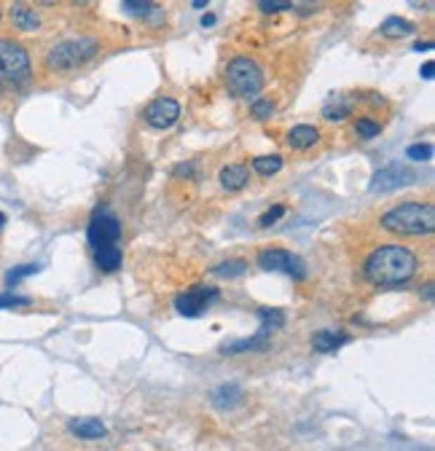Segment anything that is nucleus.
<instances>
[{
	"mask_svg": "<svg viewBox=\"0 0 435 451\" xmlns=\"http://www.w3.org/2000/svg\"><path fill=\"white\" fill-rule=\"evenodd\" d=\"M420 269L417 256L403 244H382L365 261V280L379 287H395L408 282Z\"/></svg>",
	"mask_w": 435,
	"mask_h": 451,
	"instance_id": "nucleus-1",
	"label": "nucleus"
},
{
	"mask_svg": "<svg viewBox=\"0 0 435 451\" xmlns=\"http://www.w3.org/2000/svg\"><path fill=\"white\" fill-rule=\"evenodd\" d=\"M382 228L401 237H427L435 231V207L430 202H403L382 215Z\"/></svg>",
	"mask_w": 435,
	"mask_h": 451,
	"instance_id": "nucleus-2",
	"label": "nucleus"
},
{
	"mask_svg": "<svg viewBox=\"0 0 435 451\" xmlns=\"http://www.w3.org/2000/svg\"><path fill=\"white\" fill-rule=\"evenodd\" d=\"M226 86L240 100H255L264 89V73L250 57H237L226 67Z\"/></svg>",
	"mask_w": 435,
	"mask_h": 451,
	"instance_id": "nucleus-3",
	"label": "nucleus"
},
{
	"mask_svg": "<svg viewBox=\"0 0 435 451\" xmlns=\"http://www.w3.org/2000/svg\"><path fill=\"white\" fill-rule=\"evenodd\" d=\"M97 54V44L91 38H70L57 44L46 54V67L48 70H75L86 65Z\"/></svg>",
	"mask_w": 435,
	"mask_h": 451,
	"instance_id": "nucleus-4",
	"label": "nucleus"
},
{
	"mask_svg": "<svg viewBox=\"0 0 435 451\" xmlns=\"http://www.w3.org/2000/svg\"><path fill=\"white\" fill-rule=\"evenodd\" d=\"M0 75L11 84H25L32 75V62L27 48L11 38H0Z\"/></svg>",
	"mask_w": 435,
	"mask_h": 451,
	"instance_id": "nucleus-5",
	"label": "nucleus"
},
{
	"mask_svg": "<svg viewBox=\"0 0 435 451\" xmlns=\"http://www.w3.org/2000/svg\"><path fill=\"white\" fill-rule=\"evenodd\" d=\"M121 237V221L113 215L110 210H97L91 215L89 228H86V240L89 244L97 247H105V244H116Z\"/></svg>",
	"mask_w": 435,
	"mask_h": 451,
	"instance_id": "nucleus-6",
	"label": "nucleus"
},
{
	"mask_svg": "<svg viewBox=\"0 0 435 451\" xmlns=\"http://www.w3.org/2000/svg\"><path fill=\"white\" fill-rule=\"evenodd\" d=\"M258 266L264 271H285L296 280H304L306 277V266L299 256H293L290 250H283V247H269V250H261L258 253Z\"/></svg>",
	"mask_w": 435,
	"mask_h": 451,
	"instance_id": "nucleus-7",
	"label": "nucleus"
},
{
	"mask_svg": "<svg viewBox=\"0 0 435 451\" xmlns=\"http://www.w3.org/2000/svg\"><path fill=\"white\" fill-rule=\"evenodd\" d=\"M212 301H218V290L207 285H199L181 293V296L175 299V309H178L183 317H199Z\"/></svg>",
	"mask_w": 435,
	"mask_h": 451,
	"instance_id": "nucleus-8",
	"label": "nucleus"
},
{
	"mask_svg": "<svg viewBox=\"0 0 435 451\" xmlns=\"http://www.w3.org/2000/svg\"><path fill=\"white\" fill-rule=\"evenodd\" d=\"M414 178H417V175H414L411 166L395 162V164L382 166L374 178H371V191H395V188H403L408 183H414Z\"/></svg>",
	"mask_w": 435,
	"mask_h": 451,
	"instance_id": "nucleus-9",
	"label": "nucleus"
},
{
	"mask_svg": "<svg viewBox=\"0 0 435 451\" xmlns=\"http://www.w3.org/2000/svg\"><path fill=\"white\" fill-rule=\"evenodd\" d=\"M181 119V105L172 97H159L145 107V121L153 129H169Z\"/></svg>",
	"mask_w": 435,
	"mask_h": 451,
	"instance_id": "nucleus-10",
	"label": "nucleus"
},
{
	"mask_svg": "<svg viewBox=\"0 0 435 451\" xmlns=\"http://www.w3.org/2000/svg\"><path fill=\"white\" fill-rule=\"evenodd\" d=\"M320 143V129L312 124H299L287 132V145L293 150H309Z\"/></svg>",
	"mask_w": 435,
	"mask_h": 451,
	"instance_id": "nucleus-11",
	"label": "nucleus"
},
{
	"mask_svg": "<svg viewBox=\"0 0 435 451\" xmlns=\"http://www.w3.org/2000/svg\"><path fill=\"white\" fill-rule=\"evenodd\" d=\"M271 336H266V333H253L250 339H237V341H226V344H221V352L223 355H240V352H255V349H266V344H269Z\"/></svg>",
	"mask_w": 435,
	"mask_h": 451,
	"instance_id": "nucleus-12",
	"label": "nucleus"
},
{
	"mask_svg": "<svg viewBox=\"0 0 435 451\" xmlns=\"http://www.w3.org/2000/svg\"><path fill=\"white\" fill-rule=\"evenodd\" d=\"M212 406L215 408H223V411H228V408L240 406L242 398H245V390H242L240 384H221L218 390H212Z\"/></svg>",
	"mask_w": 435,
	"mask_h": 451,
	"instance_id": "nucleus-13",
	"label": "nucleus"
},
{
	"mask_svg": "<svg viewBox=\"0 0 435 451\" xmlns=\"http://www.w3.org/2000/svg\"><path fill=\"white\" fill-rule=\"evenodd\" d=\"M67 427H70V433L78 436L81 440H100V438H105L108 433L105 424L100 419H91V417H86V419H73Z\"/></svg>",
	"mask_w": 435,
	"mask_h": 451,
	"instance_id": "nucleus-14",
	"label": "nucleus"
},
{
	"mask_svg": "<svg viewBox=\"0 0 435 451\" xmlns=\"http://www.w3.org/2000/svg\"><path fill=\"white\" fill-rule=\"evenodd\" d=\"M11 22H14L19 30L25 32H32L41 27V16H38V11L35 8H30V6H25V3H16V6H11Z\"/></svg>",
	"mask_w": 435,
	"mask_h": 451,
	"instance_id": "nucleus-15",
	"label": "nucleus"
},
{
	"mask_svg": "<svg viewBox=\"0 0 435 451\" xmlns=\"http://www.w3.org/2000/svg\"><path fill=\"white\" fill-rule=\"evenodd\" d=\"M250 181V169L245 164H228L221 169V185L226 191H240Z\"/></svg>",
	"mask_w": 435,
	"mask_h": 451,
	"instance_id": "nucleus-16",
	"label": "nucleus"
},
{
	"mask_svg": "<svg viewBox=\"0 0 435 451\" xmlns=\"http://www.w3.org/2000/svg\"><path fill=\"white\" fill-rule=\"evenodd\" d=\"M94 263L103 271H119L121 269V250L116 244H105L94 250Z\"/></svg>",
	"mask_w": 435,
	"mask_h": 451,
	"instance_id": "nucleus-17",
	"label": "nucleus"
},
{
	"mask_svg": "<svg viewBox=\"0 0 435 451\" xmlns=\"http://www.w3.org/2000/svg\"><path fill=\"white\" fill-rule=\"evenodd\" d=\"M349 341L346 333H333V331H320L312 336V346L317 352H336L339 346H344Z\"/></svg>",
	"mask_w": 435,
	"mask_h": 451,
	"instance_id": "nucleus-18",
	"label": "nucleus"
},
{
	"mask_svg": "<svg viewBox=\"0 0 435 451\" xmlns=\"http://www.w3.org/2000/svg\"><path fill=\"white\" fill-rule=\"evenodd\" d=\"M417 30L408 19H401V16H387L384 22H382V27L379 32L384 35V38H405V35H411V32Z\"/></svg>",
	"mask_w": 435,
	"mask_h": 451,
	"instance_id": "nucleus-19",
	"label": "nucleus"
},
{
	"mask_svg": "<svg viewBox=\"0 0 435 451\" xmlns=\"http://www.w3.org/2000/svg\"><path fill=\"white\" fill-rule=\"evenodd\" d=\"M352 113V103L346 97H330L323 105V119L325 121H344Z\"/></svg>",
	"mask_w": 435,
	"mask_h": 451,
	"instance_id": "nucleus-20",
	"label": "nucleus"
},
{
	"mask_svg": "<svg viewBox=\"0 0 435 451\" xmlns=\"http://www.w3.org/2000/svg\"><path fill=\"white\" fill-rule=\"evenodd\" d=\"M283 156H258L253 159V169L258 175H264V178H271V175H277L280 169H283Z\"/></svg>",
	"mask_w": 435,
	"mask_h": 451,
	"instance_id": "nucleus-21",
	"label": "nucleus"
},
{
	"mask_svg": "<svg viewBox=\"0 0 435 451\" xmlns=\"http://www.w3.org/2000/svg\"><path fill=\"white\" fill-rule=\"evenodd\" d=\"M258 317H261V328H266L269 333L280 331L283 325H285V315H283V309H258Z\"/></svg>",
	"mask_w": 435,
	"mask_h": 451,
	"instance_id": "nucleus-22",
	"label": "nucleus"
},
{
	"mask_svg": "<svg viewBox=\"0 0 435 451\" xmlns=\"http://www.w3.org/2000/svg\"><path fill=\"white\" fill-rule=\"evenodd\" d=\"M379 132H382V124L374 121L371 116H361V119H355V135L361 137V140H374Z\"/></svg>",
	"mask_w": 435,
	"mask_h": 451,
	"instance_id": "nucleus-23",
	"label": "nucleus"
},
{
	"mask_svg": "<svg viewBox=\"0 0 435 451\" xmlns=\"http://www.w3.org/2000/svg\"><path fill=\"white\" fill-rule=\"evenodd\" d=\"M250 113H253V119H258V121H269L271 113H274L271 97H255L253 103H250Z\"/></svg>",
	"mask_w": 435,
	"mask_h": 451,
	"instance_id": "nucleus-24",
	"label": "nucleus"
},
{
	"mask_svg": "<svg viewBox=\"0 0 435 451\" xmlns=\"http://www.w3.org/2000/svg\"><path fill=\"white\" fill-rule=\"evenodd\" d=\"M41 271V266L38 263H25V266H16V269H11L8 274H6V285L11 287L16 285V282H22L25 277H32V274H38Z\"/></svg>",
	"mask_w": 435,
	"mask_h": 451,
	"instance_id": "nucleus-25",
	"label": "nucleus"
},
{
	"mask_svg": "<svg viewBox=\"0 0 435 451\" xmlns=\"http://www.w3.org/2000/svg\"><path fill=\"white\" fill-rule=\"evenodd\" d=\"M245 271H247V263H245V261H226L221 266H215L212 274H215V277H242Z\"/></svg>",
	"mask_w": 435,
	"mask_h": 451,
	"instance_id": "nucleus-26",
	"label": "nucleus"
},
{
	"mask_svg": "<svg viewBox=\"0 0 435 451\" xmlns=\"http://www.w3.org/2000/svg\"><path fill=\"white\" fill-rule=\"evenodd\" d=\"M121 8H124V11H129L132 16H150L153 11H159V6H156V3H140V0H124V3H121Z\"/></svg>",
	"mask_w": 435,
	"mask_h": 451,
	"instance_id": "nucleus-27",
	"label": "nucleus"
},
{
	"mask_svg": "<svg viewBox=\"0 0 435 451\" xmlns=\"http://www.w3.org/2000/svg\"><path fill=\"white\" fill-rule=\"evenodd\" d=\"M405 156H408L411 162H430V159H433V145H430V143H417V145H408Z\"/></svg>",
	"mask_w": 435,
	"mask_h": 451,
	"instance_id": "nucleus-28",
	"label": "nucleus"
},
{
	"mask_svg": "<svg viewBox=\"0 0 435 451\" xmlns=\"http://www.w3.org/2000/svg\"><path fill=\"white\" fill-rule=\"evenodd\" d=\"M16 306H30V299L27 296H16L11 290L0 293V309H16Z\"/></svg>",
	"mask_w": 435,
	"mask_h": 451,
	"instance_id": "nucleus-29",
	"label": "nucleus"
},
{
	"mask_svg": "<svg viewBox=\"0 0 435 451\" xmlns=\"http://www.w3.org/2000/svg\"><path fill=\"white\" fill-rule=\"evenodd\" d=\"M283 215H285V204H274V207H269V210L258 218V226H261V228H269V226L277 223Z\"/></svg>",
	"mask_w": 435,
	"mask_h": 451,
	"instance_id": "nucleus-30",
	"label": "nucleus"
},
{
	"mask_svg": "<svg viewBox=\"0 0 435 451\" xmlns=\"http://www.w3.org/2000/svg\"><path fill=\"white\" fill-rule=\"evenodd\" d=\"M261 11L266 14H280V11H293V3H280V0H261L258 3Z\"/></svg>",
	"mask_w": 435,
	"mask_h": 451,
	"instance_id": "nucleus-31",
	"label": "nucleus"
},
{
	"mask_svg": "<svg viewBox=\"0 0 435 451\" xmlns=\"http://www.w3.org/2000/svg\"><path fill=\"white\" fill-rule=\"evenodd\" d=\"M194 164H181V166H175V175L178 178H194Z\"/></svg>",
	"mask_w": 435,
	"mask_h": 451,
	"instance_id": "nucleus-32",
	"label": "nucleus"
},
{
	"mask_svg": "<svg viewBox=\"0 0 435 451\" xmlns=\"http://www.w3.org/2000/svg\"><path fill=\"white\" fill-rule=\"evenodd\" d=\"M433 70H435V62H424V65H422V78H424V81H433Z\"/></svg>",
	"mask_w": 435,
	"mask_h": 451,
	"instance_id": "nucleus-33",
	"label": "nucleus"
},
{
	"mask_svg": "<svg viewBox=\"0 0 435 451\" xmlns=\"http://www.w3.org/2000/svg\"><path fill=\"white\" fill-rule=\"evenodd\" d=\"M430 48H433L430 41H420V44H414V51H430Z\"/></svg>",
	"mask_w": 435,
	"mask_h": 451,
	"instance_id": "nucleus-34",
	"label": "nucleus"
},
{
	"mask_svg": "<svg viewBox=\"0 0 435 451\" xmlns=\"http://www.w3.org/2000/svg\"><path fill=\"white\" fill-rule=\"evenodd\" d=\"M202 25H204V27H210V25H215V16H212V14L202 16Z\"/></svg>",
	"mask_w": 435,
	"mask_h": 451,
	"instance_id": "nucleus-35",
	"label": "nucleus"
},
{
	"mask_svg": "<svg viewBox=\"0 0 435 451\" xmlns=\"http://www.w3.org/2000/svg\"><path fill=\"white\" fill-rule=\"evenodd\" d=\"M424 299H427V301H433V285H427V287H424Z\"/></svg>",
	"mask_w": 435,
	"mask_h": 451,
	"instance_id": "nucleus-36",
	"label": "nucleus"
},
{
	"mask_svg": "<svg viewBox=\"0 0 435 451\" xmlns=\"http://www.w3.org/2000/svg\"><path fill=\"white\" fill-rule=\"evenodd\" d=\"M194 8H207V0H194Z\"/></svg>",
	"mask_w": 435,
	"mask_h": 451,
	"instance_id": "nucleus-37",
	"label": "nucleus"
},
{
	"mask_svg": "<svg viewBox=\"0 0 435 451\" xmlns=\"http://www.w3.org/2000/svg\"><path fill=\"white\" fill-rule=\"evenodd\" d=\"M0 226H6V215L3 212H0Z\"/></svg>",
	"mask_w": 435,
	"mask_h": 451,
	"instance_id": "nucleus-38",
	"label": "nucleus"
},
{
	"mask_svg": "<svg viewBox=\"0 0 435 451\" xmlns=\"http://www.w3.org/2000/svg\"><path fill=\"white\" fill-rule=\"evenodd\" d=\"M0 19H3V11H0Z\"/></svg>",
	"mask_w": 435,
	"mask_h": 451,
	"instance_id": "nucleus-39",
	"label": "nucleus"
},
{
	"mask_svg": "<svg viewBox=\"0 0 435 451\" xmlns=\"http://www.w3.org/2000/svg\"><path fill=\"white\" fill-rule=\"evenodd\" d=\"M0 91H3V86H0Z\"/></svg>",
	"mask_w": 435,
	"mask_h": 451,
	"instance_id": "nucleus-40",
	"label": "nucleus"
}]
</instances>
